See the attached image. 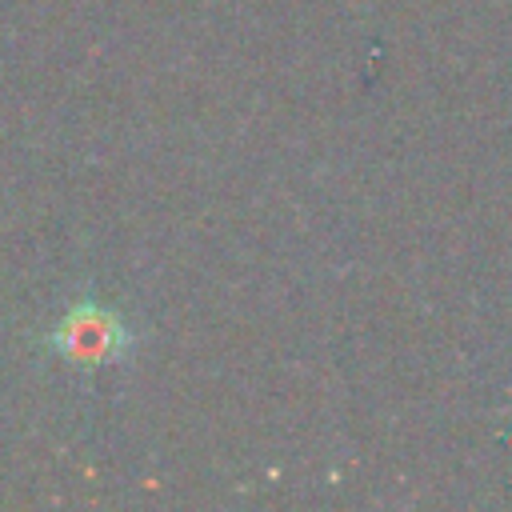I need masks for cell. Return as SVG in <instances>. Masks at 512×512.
<instances>
[{
  "label": "cell",
  "mask_w": 512,
  "mask_h": 512,
  "mask_svg": "<svg viewBox=\"0 0 512 512\" xmlns=\"http://www.w3.org/2000/svg\"><path fill=\"white\" fill-rule=\"evenodd\" d=\"M52 344L60 348L64 360L88 368V364H108V360L124 356L128 332L112 312L84 304V308H76V312H68L60 320V328L52 332Z\"/></svg>",
  "instance_id": "cell-1"
}]
</instances>
